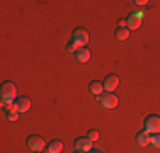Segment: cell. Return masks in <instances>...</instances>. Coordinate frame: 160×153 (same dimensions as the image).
I'll return each instance as SVG.
<instances>
[{
  "mask_svg": "<svg viewBox=\"0 0 160 153\" xmlns=\"http://www.w3.org/2000/svg\"><path fill=\"white\" fill-rule=\"evenodd\" d=\"M0 99H2V104H12L17 99V90L16 85L12 82H5L2 83V89H0Z\"/></svg>",
  "mask_w": 160,
  "mask_h": 153,
  "instance_id": "obj_1",
  "label": "cell"
},
{
  "mask_svg": "<svg viewBox=\"0 0 160 153\" xmlns=\"http://www.w3.org/2000/svg\"><path fill=\"white\" fill-rule=\"evenodd\" d=\"M145 131L150 133V135H158L160 133V116H155V114H152V116H148L147 119H145Z\"/></svg>",
  "mask_w": 160,
  "mask_h": 153,
  "instance_id": "obj_2",
  "label": "cell"
},
{
  "mask_svg": "<svg viewBox=\"0 0 160 153\" xmlns=\"http://www.w3.org/2000/svg\"><path fill=\"white\" fill-rule=\"evenodd\" d=\"M72 43H75L78 48H85V44L89 43V32L82 27H77L72 32Z\"/></svg>",
  "mask_w": 160,
  "mask_h": 153,
  "instance_id": "obj_3",
  "label": "cell"
},
{
  "mask_svg": "<svg viewBox=\"0 0 160 153\" xmlns=\"http://www.w3.org/2000/svg\"><path fill=\"white\" fill-rule=\"evenodd\" d=\"M46 146V143H44V140H43V136H38V135H31L28 138V148L31 151L34 153H38V151H41L43 148Z\"/></svg>",
  "mask_w": 160,
  "mask_h": 153,
  "instance_id": "obj_4",
  "label": "cell"
},
{
  "mask_svg": "<svg viewBox=\"0 0 160 153\" xmlns=\"http://www.w3.org/2000/svg\"><path fill=\"white\" fill-rule=\"evenodd\" d=\"M99 101H101L102 107H106V109H114V107L118 106V102H119V97L111 94V92H106V94H102L101 97H99Z\"/></svg>",
  "mask_w": 160,
  "mask_h": 153,
  "instance_id": "obj_5",
  "label": "cell"
},
{
  "mask_svg": "<svg viewBox=\"0 0 160 153\" xmlns=\"http://www.w3.org/2000/svg\"><path fill=\"white\" fill-rule=\"evenodd\" d=\"M92 143L94 141H90L89 138H77L73 146H75V150L80 151V153H89V151H92Z\"/></svg>",
  "mask_w": 160,
  "mask_h": 153,
  "instance_id": "obj_6",
  "label": "cell"
},
{
  "mask_svg": "<svg viewBox=\"0 0 160 153\" xmlns=\"http://www.w3.org/2000/svg\"><path fill=\"white\" fill-rule=\"evenodd\" d=\"M102 85H104V90L106 92H112L119 87V76L118 75H108L104 78V82H102Z\"/></svg>",
  "mask_w": 160,
  "mask_h": 153,
  "instance_id": "obj_7",
  "label": "cell"
},
{
  "mask_svg": "<svg viewBox=\"0 0 160 153\" xmlns=\"http://www.w3.org/2000/svg\"><path fill=\"white\" fill-rule=\"evenodd\" d=\"M16 112L19 114H22V112H28L29 109H31V101H29L28 97H19L16 99Z\"/></svg>",
  "mask_w": 160,
  "mask_h": 153,
  "instance_id": "obj_8",
  "label": "cell"
},
{
  "mask_svg": "<svg viewBox=\"0 0 160 153\" xmlns=\"http://www.w3.org/2000/svg\"><path fill=\"white\" fill-rule=\"evenodd\" d=\"M126 26H128L129 31H136L140 26H142V17H140V15H136V14H131L126 19Z\"/></svg>",
  "mask_w": 160,
  "mask_h": 153,
  "instance_id": "obj_9",
  "label": "cell"
},
{
  "mask_svg": "<svg viewBox=\"0 0 160 153\" xmlns=\"http://www.w3.org/2000/svg\"><path fill=\"white\" fill-rule=\"evenodd\" d=\"M75 60L78 63H87L90 60V49L89 48H80L77 53H75Z\"/></svg>",
  "mask_w": 160,
  "mask_h": 153,
  "instance_id": "obj_10",
  "label": "cell"
},
{
  "mask_svg": "<svg viewBox=\"0 0 160 153\" xmlns=\"http://www.w3.org/2000/svg\"><path fill=\"white\" fill-rule=\"evenodd\" d=\"M89 90H90V94H92V95H96V97H101V95L104 94V85H102V82H97V80H94V82H90Z\"/></svg>",
  "mask_w": 160,
  "mask_h": 153,
  "instance_id": "obj_11",
  "label": "cell"
},
{
  "mask_svg": "<svg viewBox=\"0 0 160 153\" xmlns=\"http://www.w3.org/2000/svg\"><path fill=\"white\" fill-rule=\"evenodd\" d=\"M150 140H152V135H150V133H147L145 129L136 135V143H138L140 146H147V145H150Z\"/></svg>",
  "mask_w": 160,
  "mask_h": 153,
  "instance_id": "obj_12",
  "label": "cell"
},
{
  "mask_svg": "<svg viewBox=\"0 0 160 153\" xmlns=\"http://www.w3.org/2000/svg\"><path fill=\"white\" fill-rule=\"evenodd\" d=\"M62 150H63V143L58 141V140L51 141V143L46 146V153H62Z\"/></svg>",
  "mask_w": 160,
  "mask_h": 153,
  "instance_id": "obj_13",
  "label": "cell"
},
{
  "mask_svg": "<svg viewBox=\"0 0 160 153\" xmlns=\"http://www.w3.org/2000/svg\"><path fill=\"white\" fill-rule=\"evenodd\" d=\"M129 32H131V31L128 27H118L116 29V39L118 41H126L129 37Z\"/></svg>",
  "mask_w": 160,
  "mask_h": 153,
  "instance_id": "obj_14",
  "label": "cell"
},
{
  "mask_svg": "<svg viewBox=\"0 0 160 153\" xmlns=\"http://www.w3.org/2000/svg\"><path fill=\"white\" fill-rule=\"evenodd\" d=\"M150 145H152V146H155V148H160V133H158V135H152Z\"/></svg>",
  "mask_w": 160,
  "mask_h": 153,
  "instance_id": "obj_15",
  "label": "cell"
},
{
  "mask_svg": "<svg viewBox=\"0 0 160 153\" xmlns=\"http://www.w3.org/2000/svg\"><path fill=\"white\" fill-rule=\"evenodd\" d=\"M87 138H89L90 141H97L99 140V131H97V129H90L89 135H87Z\"/></svg>",
  "mask_w": 160,
  "mask_h": 153,
  "instance_id": "obj_16",
  "label": "cell"
},
{
  "mask_svg": "<svg viewBox=\"0 0 160 153\" xmlns=\"http://www.w3.org/2000/svg\"><path fill=\"white\" fill-rule=\"evenodd\" d=\"M67 49H68V53H73V55H75V53H77L80 48H78L75 43H72V41H70V43H68V46H67Z\"/></svg>",
  "mask_w": 160,
  "mask_h": 153,
  "instance_id": "obj_17",
  "label": "cell"
},
{
  "mask_svg": "<svg viewBox=\"0 0 160 153\" xmlns=\"http://www.w3.org/2000/svg\"><path fill=\"white\" fill-rule=\"evenodd\" d=\"M19 116H21V114L16 112V111H12V112H7V119H9V121H17Z\"/></svg>",
  "mask_w": 160,
  "mask_h": 153,
  "instance_id": "obj_18",
  "label": "cell"
},
{
  "mask_svg": "<svg viewBox=\"0 0 160 153\" xmlns=\"http://www.w3.org/2000/svg\"><path fill=\"white\" fill-rule=\"evenodd\" d=\"M135 3H136V5H140V7H145V5H148L150 2H148V0H135Z\"/></svg>",
  "mask_w": 160,
  "mask_h": 153,
  "instance_id": "obj_19",
  "label": "cell"
},
{
  "mask_svg": "<svg viewBox=\"0 0 160 153\" xmlns=\"http://www.w3.org/2000/svg\"><path fill=\"white\" fill-rule=\"evenodd\" d=\"M89 153H101V151H97V150H92V151H89Z\"/></svg>",
  "mask_w": 160,
  "mask_h": 153,
  "instance_id": "obj_20",
  "label": "cell"
},
{
  "mask_svg": "<svg viewBox=\"0 0 160 153\" xmlns=\"http://www.w3.org/2000/svg\"><path fill=\"white\" fill-rule=\"evenodd\" d=\"M38 153H41V151H38Z\"/></svg>",
  "mask_w": 160,
  "mask_h": 153,
  "instance_id": "obj_21",
  "label": "cell"
},
{
  "mask_svg": "<svg viewBox=\"0 0 160 153\" xmlns=\"http://www.w3.org/2000/svg\"><path fill=\"white\" fill-rule=\"evenodd\" d=\"M77 153H80V151H77Z\"/></svg>",
  "mask_w": 160,
  "mask_h": 153,
  "instance_id": "obj_22",
  "label": "cell"
}]
</instances>
